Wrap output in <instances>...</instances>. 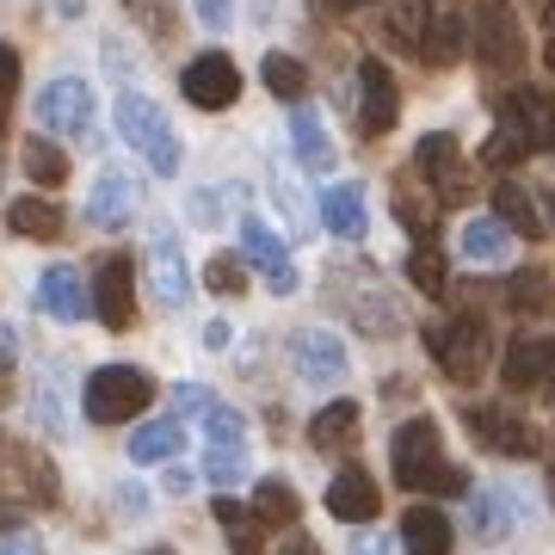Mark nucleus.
<instances>
[{"label":"nucleus","mask_w":555,"mask_h":555,"mask_svg":"<svg viewBox=\"0 0 555 555\" xmlns=\"http://www.w3.org/2000/svg\"><path fill=\"white\" fill-rule=\"evenodd\" d=\"M389 463H396V481L408 494H469V476L444 463V444H438V420H408L389 438Z\"/></svg>","instance_id":"obj_1"},{"label":"nucleus","mask_w":555,"mask_h":555,"mask_svg":"<svg viewBox=\"0 0 555 555\" xmlns=\"http://www.w3.org/2000/svg\"><path fill=\"white\" fill-rule=\"evenodd\" d=\"M426 346H433L438 371L451 383H476L488 371V358H494V334H488L481 315H451L438 327H426Z\"/></svg>","instance_id":"obj_2"},{"label":"nucleus","mask_w":555,"mask_h":555,"mask_svg":"<svg viewBox=\"0 0 555 555\" xmlns=\"http://www.w3.org/2000/svg\"><path fill=\"white\" fill-rule=\"evenodd\" d=\"M149 401H155L149 371H137V364H105V371H93V377H87L80 408H87V420H93V426H124V420H137Z\"/></svg>","instance_id":"obj_3"},{"label":"nucleus","mask_w":555,"mask_h":555,"mask_svg":"<svg viewBox=\"0 0 555 555\" xmlns=\"http://www.w3.org/2000/svg\"><path fill=\"white\" fill-rule=\"evenodd\" d=\"M118 137L130 142V149H137L160 179L179 173V137H173V124H167V112H160L155 100L124 93V100H118Z\"/></svg>","instance_id":"obj_4"},{"label":"nucleus","mask_w":555,"mask_h":555,"mask_svg":"<svg viewBox=\"0 0 555 555\" xmlns=\"http://www.w3.org/2000/svg\"><path fill=\"white\" fill-rule=\"evenodd\" d=\"M241 476H247V420L217 401L204 414V481L210 488H235Z\"/></svg>","instance_id":"obj_5"},{"label":"nucleus","mask_w":555,"mask_h":555,"mask_svg":"<svg viewBox=\"0 0 555 555\" xmlns=\"http://www.w3.org/2000/svg\"><path fill=\"white\" fill-rule=\"evenodd\" d=\"M0 494H20L31 506H56V469H50V456L0 433Z\"/></svg>","instance_id":"obj_6"},{"label":"nucleus","mask_w":555,"mask_h":555,"mask_svg":"<svg viewBox=\"0 0 555 555\" xmlns=\"http://www.w3.org/2000/svg\"><path fill=\"white\" fill-rule=\"evenodd\" d=\"M469 43H476V56L488 62V68H518V62H525V25H518L513 0H481Z\"/></svg>","instance_id":"obj_7"},{"label":"nucleus","mask_w":555,"mask_h":555,"mask_svg":"<svg viewBox=\"0 0 555 555\" xmlns=\"http://www.w3.org/2000/svg\"><path fill=\"white\" fill-rule=\"evenodd\" d=\"M179 93L198 105V112H229L241 100V68L222 50H204L198 62H185V75H179Z\"/></svg>","instance_id":"obj_8"},{"label":"nucleus","mask_w":555,"mask_h":555,"mask_svg":"<svg viewBox=\"0 0 555 555\" xmlns=\"http://www.w3.org/2000/svg\"><path fill=\"white\" fill-rule=\"evenodd\" d=\"M38 124L50 137H87V124H93V87L80 75H56L38 93Z\"/></svg>","instance_id":"obj_9"},{"label":"nucleus","mask_w":555,"mask_h":555,"mask_svg":"<svg viewBox=\"0 0 555 555\" xmlns=\"http://www.w3.org/2000/svg\"><path fill=\"white\" fill-rule=\"evenodd\" d=\"M93 315H100L112 334H124V327L137 321V266L124 254H105L100 272H93Z\"/></svg>","instance_id":"obj_10"},{"label":"nucleus","mask_w":555,"mask_h":555,"mask_svg":"<svg viewBox=\"0 0 555 555\" xmlns=\"http://www.w3.org/2000/svg\"><path fill=\"white\" fill-rule=\"evenodd\" d=\"M241 259L266 272V291H272V297H291V291H297V266H291V247L278 241L272 222L241 217Z\"/></svg>","instance_id":"obj_11"},{"label":"nucleus","mask_w":555,"mask_h":555,"mask_svg":"<svg viewBox=\"0 0 555 555\" xmlns=\"http://www.w3.org/2000/svg\"><path fill=\"white\" fill-rule=\"evenodd\" d=\"M396 118H401L396 75H389L377 56H364L358 62V124H364V137H389Z\"/></svg>","instance_id":"obj_12"},{"label":"nucleus","mask_w":555,"mask_h":555,"mask_svg":"<svg viewBox=\"0 0 555 555\" xmlns=\"http://www.w3.org/2000/svg\"><path fill=\"white\" fill-rule=\"evenodd\" d=\"M469 433H476L481 451H494V456H531L537 451L531 420L513 414L506 401H494V408H469Z\"/></svg>","instance_id":"obj_13"},{"label":"nucleus","mask_w":555,"mask_h":555,"mask_svg":"<svg viewBox=\"0 0 555 555\" xmlns=\"http://www.w3.org/2000/svg\"><path fill=\"white\" fill-rule=\"evenodd\" d=\"M291 364H297V377L315 383V389L346 383V346H339V334H327V327H302V334H291Z\"/></svg>","instance_id":"obj_14"},{"label":"nucleus","mask_w":555,"mask_h":555,"mask_svg":"<svg viewBox=\"0 0 555 555\" xmlns=\"http://www.w3.org/2000/svg\"><path fill=\"white\" fill-rule=\"evenodd\" d=\"M149 284H155L160 309H173V315L192 302V272H185V254H179L173 229H155L149 235Z\"/></svg>","instance_id":"obj_15"},{"label":"nucleus","mask_w":555,"mask_h":555,"mask_svg":"<svg viewBox=\"0 0 555 555\" xmlns=\"http://www.w3.org/2000/svg\"><path fill=\"white\" fill-rule=\"evenodd\" d=\"M414 167H420L426 179H433L438 204H451V198H469V167H463V155H456V142L444 137V130H433V137H420V149H414Z\"/></svg>","instance_id":"obj_16"},{"label":"nucleus","mask_w":555,"mask_h":555,"mask_svg":"<svg viewBox=\"0 0 555 555\" xmlns=\"http://www.w3.org/2000/svg\"><path fill=\"white\" fill-rule=\"evenodd\" d=\"M137 204H142L137 173H124V167H105V173L93 179V198H87V222H93V229H124V222L137 217Z\"/></svg>","instance_id":"obj_17"},{"label":"nucleus","mask_w":555,"mask_h":555,"mask_svg":"<svg viewBox=\"0 0 555 555\" xmlns=\"http://www.w3.org/2000/svg\"><path fill=\"white\" fill-rule=\"evenodd\" d=\"M500 377H506V389H543V383H555V334L513 339L506 358H500Z\"/></svg>","instance_id":"obj_18"},{"label":"nucleus","mask_w":555,"mask_h":555,"mask_svg":"<svg viewBox=\"0 0 555 555\" xmlns=\"http://www.w3.org/2000/svg\"><path fill=\"white\" fill-rule=\"evenodd\" d=\"M494 112L506 124H518V130L531 137V149H550L555 142V100L543 87H513L506 100H494Z\"/></svg>","instance_id":"obj_19"},{"label":"nucleus","mask_w":555,"mask_h":555,"mask_svg":"<svg viewBox=\"0 0 555 555\" xmlns=\"http://www.w3.org/2000/svg\"><path fill=\"white\" fill-rule=\"evenodd\" d=\"M377 506H383V494L364 469H339V476L327 481V513H334L339 525H371Z\"/></svg>","instance_id":"obj_20"},{"label":"nucleus","mask_w":555,"mask_h":555,"mask_svg":"<svg viewBox=\"0 0 555 555\" xmlns=\"http://www.w3.org/2000/svg\"><path fill=\"white\" fill-rule=\"evenodd\" d=\"M38 309L56 321H80L87 309H93V291L80 284L75 266H50V272L38 278Z\"/></svg>","instance_id":"obj_21"},{"label":"nucleus","mask_w":555,"mask_h":555,"mask_svg":"<svg viewBox=\"0 0 555 555\" xmlns=\"http://www.w3.org/2000/svg\"><path fill=\"white\" fill-rule=\"evenodd\" d=\"M518 525H525V506H518L513 488H481V494L469 500V531H476L481 543H494V537H513Z\"/></svg>","instance_id":"obj_22"},{"label":"nucleus","mask_w":555,"mask_h":555,"mask_svg":"<svg viewBox=\"0 0 555 555\" xmlns=\"http://www.w3.org/2000/svg\"><path fill=\"white\" fill-rule=\"evenodd\" d=\"M291 142H297V160L309 167V173H327L339 160V149H334V137H327V124H321V112L315 105H291Z\"/></svg>","instance_id":"obj_23"},{"label":"nucleus","mask_w":555,"mask_h":555,"mask_svg":"<svg viewBox=\"0 0 555 555\" xmlns=\"http://www.w3.org/2000/svg\"><path fill=\"white\" fill-rule=\"evenodd\" d=\"M513 229L500 217H476V222H463V241H456V254L469 259V266H506V254H513Z\"/></svg>","instance_id":"obj_24"},{"label":"nucleus","mask_w":555,"mask_h":555,"mask_svg":"<svg viewBox=\"0 0 555 555\" xmlns=\"http://www.w3.org/2000/svg\"><path fill=\"white\" fill-rule=\"evenodd\" d=\"M401 550L408 555H451V518L438 506H408L401 513Z\"/></svg>","instance_id":"obj_25"},{"label":"nucleus","mask_w":555,"mask_h":555,"mask_svg":"<svg viewBox=\"0 0 555 555\" xmlns=\"http://www.w3.org/2000/svg\"><path fill=\"white\" fill-rule=\"evenodd\" d=\"M217 525L229 531V550H235V555H266V518H259L254 506L217 494Z\"/></svg>","instance_id":"obj_26"},{"label":"nucleus","mask_w":555,"mask_h":555,"mask_svg":"<svg viewBox=\"0 0 555 555\" xmlns=\"http://www.w3.org/2000/svg\"><path fill=\"white\" fill-rule=\"evenodd\" d=\"M321 222H327V229H334L339 241H364V192H358V185H327V192H321Z\"/></svg>","instance_id":"obj_27"},{"label":"nucleus","mask_w":555,"mask_h":555,"mask_svg":"<svg viewBox=\"0 0 555 555\" xmlns=\"http://www.w3.org/2000/svg\"><path fill=\"white\" fill-rule=\"evenodd\" d=\"M494 217L506 222L518 241H543V229H550V222L537 217L531 192H525V185H513V179H500V185H494Z\"/></svg>","instance_id":"obj_28"},{"label":"nucleus","mask_w":555,"mask_h":555,"mask_svg":"<svg viewBox=\"0 0 555 555\" xmlns=\"http://www.w3.org/2000/svg\"><path fill=\"white\" fill-rule=\"evenodd\" d=\"M463 43H469V25H463V13H451V7H433V31H426V50H420V56L433 62V68H451V62L463 56Z\"/></svg>","instance_id":"obj_29"},{"label":"nucleus","mask_w":555,"mask_h":555,"mask_svg":"<svg viewBox=\"0 0 555 555\" xmlns=\"http://www.w3.org/2000/svg\"><path fill=\"white\" fill-rule=\"evenodd\" d=\"M7 229H13V235H31V241H56L62 235V204H50V198H13V204H7Z\"/></svg>","instance_id":"obj_30"},{"label":"nucleus","mask_w":555,"mask_h":555,"mask_svg":"<svg viewBox=\"0 0 555 555\" xmlns=\"http://www.w3.org/2000/svg\"><path fill=\"white\" fill-rule=\"evenodd\" d=\"M352 433H358V401H327L309 420V444L315 451H339V444H352Z\"/></svg>","instance_id":"obj_31"},{"label":"nucleus","mask_w":555,"mask_h":555,"mask_svg":"<svg viewBox=\"0 0 555 555\" xmlns=\"http://www.w3.org/2000/svg\"><path fill=\"white\" fill-rule=\"evenodd\" d=\"M179 444H185V426H179V420H149V426L130 438V456H137V463H173Z\"/></svg>","instance_id":"obj_32"},{"label":"nucleus","mask_w":555,"mask_h":555,"mask_svg":"<svg viewBox=\"0 0 555 555\" xmlns=\"http://www.w3.org/2000/svg\"><path fill=\"white\" fill-rule=\"evenodd\" d=\"M426 31H433V0H389V38L426 50Z\"/></svg>","instance_id":"obj_33"},{"label":"nucleus","mask_w":555,"mask_h":555,"mask_svg":"<svg viewBox=\"0 0 555 555\" xmlns=\"http://www.w3.org/2000/svg\"><path fill=\"white\" fill-rule=\"evenodd\" d=\"M396 222H401L414 241H433V235H438V204L401 179V185H396Z\"/></svg>","instance_id":"obj_34"},{"label":"nucleus","mask_w":555,"mask_h":555,"mask_svg":"<svg viewBox=\"0 0 555 555\" xmlns=\"http://www.w3.org/2000/svg\"><path fill=\"white\" fill-rule=\"evenodd\" d=\"M259 75H266V87H272V100L297 105L302 93H309V68H302L297 56H284V50H272V56L259 62Z\"/></svg>","instance_id":"obj_35"},{"label":"nucleus","mask_w":555,"mask_h":555,"mask_svg":"<svg viewBox=\"0 0 555 555\" xmlns=\"http://www.w3.org/2000/svg\"><path fill=\"white\" fill-rule=\"evenodd\" d=\"M254 513L266 518V525H297L302 500H297V488H291V481L266 476V481H259V488H254Z\"/></svg>","instance_id":"obj_36"},{"label":"nucleus","mask_w":555,"mask_h":555,"mask_svg":"<svg viewBox=\"0 0 555 555\" xmlns=\"http://www.w3.org/2000/svg\"><path fill=\"white\" fill-rule=\"evenodd\" d=\"M506 302H513L518 315H537V309H550L555 302V284H550V272H513L506 278Z\"/></svg>","instance_id":"obj_37"},{"label":"nucleus","mask_w":555,"mask_h":555,"mask_svg":"<svg viewBox=\"0 0 555 555\" xmlns=\"http://www.w3.org/2000/svg\"><path fill=\"white\" fill-rule=\"evenodd\" d=\"M25 173H31V185H62L68 179V155L50 137H31L25 142Z\"/></svg>","instance_id":"obj_38"},{"label":"nucleus","mask_w":555,"mask_h":555,"mask_svg":"<svg viewBox=\"0 0 555 555\" xmlns=\"http://www.w3.org/2000/svg\"><path fill=\"white\" fill-rule=\"evenodd\" d=\"M525 155H537V149H531V137H525L518 124H506V118L494 124V137L481 142V160H488V167H518Z\"/></svg>","instance_id":"obj_39"},{"label":"nucleus","mask_w":555,"mask_h":555,"mask_svg":"<svg viewBox=\"0 0 555 555\" xmlns=\"http://www.w3.org/2000/svg\"><path fill=\"white\" fill-rule=\"evenodd\" d=\"M408 284H414L420 297H444V254H438L433 241H420L414 254H408Z\"/></svg>","instance_id":"obj_40"},{"label":"nucleus","mask_w":555,"mask_h":555,"mask_svg":"<svg viewBox=\"0 0 555 555\" xmlns=\"http://www.w3.org/2000/svg\"><path fill=\"white\" fill-rule=\"evenodd\" d=\"M13 93H20V50L0 38V137H7V124H13Z\"/></svg>","instance_id":"obj_41"},{"label":"nucleus","mask_w":555,"mask_h":555,"mask_svg":"<svg viewBox=\"0 0 555 555\" xmlns=\"http://www.w3.org/2000/svg\"><path fill=\"white\" fill-rule=\"evenodd\" d=\"M204 284H210L217 297H241V291H247V272H241V259L217 254L210 266H204Z\"/></svg>","instance_id":"obj_42"},{"label":"nucleus","mask_w":555,"mask_h":555,"mask_svg":"<svg viewBox=\"0 0 555 555\" xmlns=\"http://www.w3.org/2000/svg\"><path fill=\"white\" fill-rule=\"evenodd\" d=\"M13 364H20V334L0 321V408L13 401Z\"/></svg>","instance_id":"obj_43"},{"label":"nucleus","mask_w":555,"mask_h":555,"mask_svg":"<svg viewBox=\"0 0 555 555\" xmlns=\"http://www.w3.org/2000/svg\"><path fill=\"white\" fill-rule=\"evenodd\" d=\"M272 192H278V204H284V210H291V222H309V204L297 198V185H291V173H284V167H272Z\"/></svg>","instance_id":"obj_44"},{"label":"nucleus","mask_w":555,"mask_h":555,"mask_svg":"<svg viewBox=\"0 0 555 555\" xmlns=\"http://www.w3.org/2000/svg\"><path fill=\"white\" fill-rule=\"evenodd\" d=\"M173 408H179V414H210L217 401H210V389H198V383H179V389H173Z\"/></svg>","instance_id":"obj_45"},{"label":"nucleus","mask_w":555,"mask_h":555,"mask_svg":"<svg viewBox=\"0 0 555 555\" xmlns=\"http://www.w3.org/2000/svg\"><path fill=\"white\" fill-rule=\"evenodd\" d=\"M124 7H130V13L155 31V38H167V7H160V0H124Z\"/></svg>","instance_id":"obj_46"},{"label":"nucleus","mask_w":555,"mask_h":555,"mask_svg":"<svg viewBox=\"0 0 555 555\" xmlns=\"http://www.w3.org/2000/svg\"><path fill=\"white\" fill-rule=\"evenodd\" d=\"M198 20L210 25V31H229V20H235V7H229V0H198Z\"/></svg>","instance_id":"obj_47"},{"label":"nucleus","mask_w":555,"mask_h":555,"mask_svg":"<svg viewBox=\"0 0 555 555\" xmlns=\"http://www.w3.org/2000/svg\"><path fill=\"white\" fill-rule=\"evenodd\" d=\"M217 217H222V192H198V198H192V222H204V229H210Z\"/></svg>","instance_id":"obj_48"},{"label":"nucleus","mask_w":555,"mask_h":555,"mask_svg":"<svg viewBox=\"0 0 555 555\" xmlns=\"http://www.w3.org/2000/svg\"><path fill=\"white\" fill-rule=\"evenodd\" d=\"M204 346H210V352H222V346H229V321H210V327H204Z\"/></svg>","instance_id":"obj_49"},{"label":"nucleus","mask_w":555,"mask_h":555,"mask_svg":"<svg viewBox=\"0 0 555 555\" xmlns=\"http://www.w3.org/2000/svg\"><path fill=\"white\" fill-rule=\"evenodd\" d=\"M321 13H358V7H371V0H315Z\"/></svg>","instance_id":"obj_50"},{"label":"nucleus","mask_w":555,"mask_h":555,"mask_svg":"<svg viewBox=\"0 0 555 555\" xmlns=\"http://www.w3.org/2000/svg\"><path fill=\"white\" fill-rule=\"evenodd\" d=\"M284 555H321V550L309 543V537H291V543H284Z\"/></svg>","instance_id":"obj_51"},{"label":"nucleus","mask_w":555,"mask_h":555,"mask_svg":"<svg viewBox=\"0 0 555 555\" xmlns=\"http://www.w3.org/2000/svg\"><path fill=\"white\" fill-rule=\"evenodd\" d=\"M0 555H38V550H31V543H7Z\"/></svg>","instance_id":"obj_52"},{"label":"nucleus","mask_w":555,"mask_h":555,"mask_svg":"<svg viewBox=\"0 0 555 555\" xmlns=\"http://www.w3.org/2000/svg\"><path fill=\"white\" fill-rule=\"evenodd\" d=\"M56 7H62V13H68V20H75V13H80V0H56Z\"/></svg>","instance_id":"obj_53"},{"label":"nucleus","mask_w":555,"mask_h":555,"mask_svg":"<svg viewBox=\"0 0 555 555\" xmlns=\"http://www.w3.org/2000/svg\"><path fill=\"white\" fill-rule=\"evenodd\" d=\"M543 62H550V75H555V38H550V50H543Z\"/></svg>","instance_id":"obj_54"},{"label":"nucleus","mask_w":555,"mask_h":555,"mask_svg":"<svg viewBox=\"0 0 555 555\" xmlns=\"http://www.w3.org/2000/svg\"><path fill=\"white\" fill-rule=\"evenodd\" d=\"M550 494H555V451H550Z\"/></svg>","instance_id":"obj_55"},{"label":"nucleus","mask_w":555,"mask_h":555,"mask_svg":"<svg viewBox=\"0 0 555 555\" xmlns=\"http://www.w3.org/2000/svg\"><path fill=\"white\" fill-rule=\"evenodd\" d=\"M149 555H173V550H149Z\"/></svg>","instance_id":"obj_56"}]
</instances>
